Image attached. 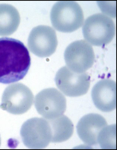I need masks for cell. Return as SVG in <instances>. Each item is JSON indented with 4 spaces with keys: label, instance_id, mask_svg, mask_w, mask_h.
I'll list each match as a JSON object with an SVG mask.
<instances>
[{
    "label": "cell",
    "instance_id": "3957f363",
    "mask_svg": "<svg viewBox=\"0 0 117 150\" xmlns=\"http://www.w3.org/2000/svg\"><path fill=\"white\" fill-rule=\"evenodd\" d=\"M84 38L94 46H101L111 42L116 32L115 24L110 17L103 13L88 18L82 28Z\"/></svg>",
    "mask_w": 117,
    "mask_h": 150
},
{
    "label": "cell",
    "instance_id": "5bb4252c",
    "mask_svg": "<svg viewBox=\"0 0 117 150\" xmlns=\"http://www.w3.org/2000/svg\"><path fill=\"white\" fill-rule=\"evenodd\" d=\"M98 142L103 149H116V125L104 127L99 133Z\"/></svg>",
    "mask_w": 117,
    "mask_h": 150
},
{
    "label": "cell",
    "instance_id": "5b68a950",
    "mask_svg": "<svg viewBox=\"0 0 117 150\" xmlns=\"http://www.w3.org/2000/svg\"><path fill=\"white\" fill-rule=\"evenodd\" d=\"M30 89L21 83L12 84L5 89L0 108L11 114L21 115L28 111L34 103Z\"/></svg>",
    "mask_w": 117,
    "mask_h": 150
},
{
    "label": "cell",
    "instance_id": "30bf717a",
    "mask_svg": "<svg viewBox=\"0 0 117 150\" xmlns=\"http://www.w3.org/2000/svg\"><path fill=\"white\" fill-rule=\"evenodd\" d=\"M116 82L111 79H102L95 84L91 91V97L96 108L105 112L116 109Z\"/></svg>",
    "mask_w": 117,
    "mask_h": 150
},
{
    "label": "cell",
    "instance_id": "8fae6325",
    "mask_svg": "<svg viewBox=\"0 0 117 150\" xmlns=\"http://www.w3.org/2000/svg\"><path fill=\"white\" fill-rule=\"evenodd\" d=\"M108 125L105 118L97 113L85 115L79 121L77 126L78 134L88 145L98 144V138L102 129Z\"/></svg>",
    "mask_w": 117,
    "mask_h": 150
},
{
    "label": "cell",
    "instance_id": "6da1fadb",
    "mask_svg": "<svg viewBox=\"0 0 117 150\" xmlns=\"http://www.w3.org/2000/svg\"><path fill=\"white\" fill-rule=\"evenodd\" d=\"M31 65L28 50L21 41L0 38V83L9 84L24 78Z\"/></svg>",
    "mask_w": 117,
    "mask_h": 150
},
{
    "label": "cell",
    "instance_id": "ba28073f",
    "mask_svg": "<svg viewBox=\"0 0 117 150\" xmlns=\"http://www.w3.org/2000/svg\"><path fill=\"white\" fill-rule=\"evenodd\" d=\"M35 106L38 113L47 120L63 115L67 108V100L57 89L49 88L39 92L35 99Z\"/></svg>",
    "mask_w": 117,
    "mask_h": 150
},
{
    "label": "cell",
    "instance_id": "4fadbf2b",
    "mask_svg": "<svg viewBox=\"0 0 117 150\" xmlns=\"http://www.w3.org/2000/svg\"><path fill=\"white\" fill-rule=\"evenodd\" d=\"M51 130V142L59 143L68 140L73 134L74 126L72 121L65 115L47 120Z\"/></svg>",
    "mask_w": 117,
    "mask_h": 150
},
{
    "label": "cell",
    "instance_id": "7a4b0ae2",
    "mask_svg": "<svg viewBox=\"0 0 117 150\" xmlns=\"http://www.w3.org/2000/svg\"><path fill=\"white\" fill-rule=\"evenodd\" d=\"M50 20L53 27L57 31L71 33L82 26L84 17L82 8L77 2L59 1L52 8Z\"/></svg>",
    "mask_w": 117,
    "mask_h": 150
},
{
    "label": "cell",
    "instance_id": "52a82bcc",
    "mask_svg": "<svg viewBox=\"0 0 117 150\" xmlns=\"http://www.w3.org/2000/svg\"><path fill=\"white\" fill-rule=\"evenodd\" d=\"M55 81L61 91L70 97L85 95L90 87V77L87 73L75 72L67 66L58 70Z\"/></svg>",
    "mask_w": 117,
    "mask_h": 150
},
{
    "label": "cell",
    "instance_id": "8992f818",
    "mask_svg": "<svg viewBox=\"0 0 117 150\" xmlns=\"http://www.w3.org/2000/svg\"><path fill=\"white\" fill-rule=\"evenodd\" d=\"M64 58L67 67L77 73H85L93 65L95 55L92 46L84 40L70 44L65 50Z\"/></svg>",
    "mask_w": 117,
    "mask_h": 150
},
{
    "label": "cell",
    "instance_id": "7c38bea8",
    "mask_svg": "<svg viewBox=\"0 0 117 150\" xmlns=\"http://www.w3.org/2000/svg\"><path fill=\"white\" fill-rule=\"evenodd\" d=\"M19 13L12 5L0 4V36L12 35L17 29L20 23Z\"/></svg>",
    "mask_w": 117,
    "mask_h": 150
},
{
    "label": "cell",
    "instance_id": "277c9868",
    "mask_svg": "<svg viewBox=\"0 0 117 150\" xmlns=\"http://www.w3.org/2000/svg\"><path fill=\"white\" fill-rule=\"evenodd\" d=\"M20 134L24 144L29 149H42L51 142V130L49 121L45 118L28 120L22 126Z\"/></svg>",
    "mask_w": 117,
    "mask_h": 150
},
{
    "label": "cell",
    "instance_id": "9a60e30c",
    "mask_svg": "<svg viewBox=\"0 0 117 150\" xmlns=\"http://www.w3.org/2000/svg\"><path fill=\"white\" fill-rule=\"evenodd\" d=\"M1 136H0V146H1Z\"/></svg>",
    "mask_w": 117,
    "mask_h": 150
},
{
    "label": "cell",
    "instance_id": "9c48e42d",
    "mask_svg": "<svg viewBox=\"0 0 117 150\" xmlns=\"http://www.w3.org/2000/svg\"><path fill=\"white\" fill-rule=\"evenodd\" d=\"M58 40L55 31L50 26L39 25L34 28L28 40L30 51L40 57L51 56L56 50Z\"/></svg>",
    "mask_w": 117,
    "mask_h": 150
}]
</instances>
